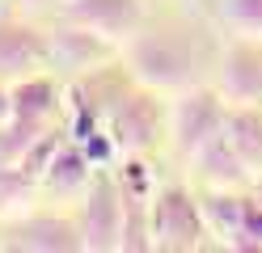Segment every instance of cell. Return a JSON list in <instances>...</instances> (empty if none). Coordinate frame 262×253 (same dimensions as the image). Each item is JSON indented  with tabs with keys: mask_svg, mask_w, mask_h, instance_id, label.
I'll return each mask as SVG.
<instances>
[{
	"mask_svg": "<svg viewBox=\"0 0 262 253\" xmlns=\"http://www.w3.org/2000/svg\"><path fill=\"white\" fill-rule=\"evenodd\" d=\"M26 5H47V0H26Z\"/></svg>",
	"mask_w": 262,
	"mask_h": 253,
	"instance_id": "cell-19",
	"label": "cell"
},
{
	"mask_svg": "<svg viewBox=\"0 0 262 253\" xmlns=\"http://www.w3.org/2000/svg\"><path fill=\"white\" fill-rule=\"evenodd\" d=\"M194 165L203 169V177L211 181V186H241L245 177H250V169H245V160L237 156V148H233V140L220 131V135H211V140L194 152Z\"/></svg>",
	"mask_w": 262,
	"mask_h": 253,
	"instance_id": "cell-14",
	"label": "cell"
},
{
	"mask_svg": "<svg viewBox=\"0 0 262 253\" xmlns=\"http://www.w3.org/2000/svg\"><path fill=\"white\" fill-rule=\"evenodd\" d=\"M34 186H42L38 173H30L21 160L17 165H0V211H13Z\"/></svg>",
	"mask_w": 262,
	"mask_h": 253,
	"instance_id": "cell-15",
	"label": "cell"
},
{
	"mask_svg": "<svg viewBox=\"0 0 262 253\" xmlns=\"http://www.w3.org/2000/svg\"><path fill=\"white\" fill-rule=\"evenodd\" d=\"M224 135L233 140L245 169L258 177L262 173V106H228L224 110Z\"/></svg>",
	"mask_w": 262,
	"mask_h": 253,
	"instance_id": "cell-13",
	"label": "cell"
},
{
	"mask_svg": "<svg viewBox=\"0 0 262 253\" xmlns=\"http://www.w3.org/2000/svg\"><path fill=\"white\" fill-rule=\"evenodd\" d=\"M0 249H5V241H0Z\"/></svg>",
	"mask_w": 262,
	"mask_h": 253,
	"instance_id": "cell-20",
	"label": "cell"
},
{
	"mask_svg": "<svg viewBox=\"0 0 262 253\" xmlns=\"http://www.w3.org/2000/svg\"><path fill=\"white\" fill-rule=\"evenodd\" d=\"M47 63H51V38L26 21L0 17V76L21 80L30 72H42Z\"/></svg>",
	"mask_w": 262,
	"mask_h": 253,
	"instance_id": "cell-9",
	"label": "cell"
},
{
	"mask_svg": "<svg viewBox=\"0 0 262 253\" xmlns=\"http://www.w3.org/2000/svg\"><path fill=\"white\" fill-rule=\"evenodd\" d=\"M254 194H258V198H262V173H258V177H254Z\"/></svg>",
	"mask_w": 262,
	"mask_h": 253,
	"instance_id": "cell-18",
	"label": "cell"
},
{
	"mask_svg": "<svg viewBox=\"0 0 262 253\" xmlns=\"http://www.w3.org/2000/svg\"><path fill=\"white\" fill-rule=\"evenodd\" d=\"M220 93L228 106H262V42L250 34H237L220 51Z\"/></svg>",
	"mask_w": 262,
	"mask_h": 253,
	"instance_id": "cell-7",
	"label": "cell"
},
{
	"mask_svg": "<svg viewBox=\"0 0 262 253\" xmlns=\"http://www.w3.org/2000/svg\"><path fill=\"white\" fill-rule=\"evenodd\" d=\"M63 21L85 26L110 42H127L144 30V0H63Z\"/></svg>",
	"mask_w": 262,
	"mask_h": 253,
	"instance_id": "cell-8",
	"label": "cell"
},
{
	"mask_svg": "<svg viewBox=\"0 0 262 253\" xmlns=\"http://www.w3.org/2000/svg\"><path fill=\"white\" fill-rule=\"evenodd\" d=\"M127 59L148 89H186L203 67V51L182 30H140L127 38Z\"/></svg>",
	"mask_w": 262,
	"mask_h": 253,
	"instance_id": "cell-1",
	"label": "cell"
},
{
	"mask_svg": "<svg viewBox=\"0 0 262 253\" xmlns=\"http://www.w3.org/2000/svg\"><path fill=\"white\" fill-rule=\"evenodd\" d=\"M114 51L110 38H102V34H93L85 26H63L55 38H51V63L59 67H72V72H80V67H93L97 59H106Z\"/></svg>",
	"mask_w": 262,
	"mask_h": 253,
	"instance_id": "cell-12",
	"label": "cell"
},
{
	"mask_svg": "<svg viewBox=\"0 0 262 253\" xmlns=\"http://www.w3.org/2000/svg\"><path fill=\"white\" fill-rule=\"evenodd\" d=\"M13 118V89H5V84H0V127H5Z\"/></svg>",
	"mask_w": 262,
	"mask_h": 253,
	"instance_id": "cell-17",
	"label": "cell"
},
{
	"mask_svg": "<svg viewBox=\"0 0 262 253\" xmlns=\"http://www.w3.org/2000/svg\"><path fill=\"white\" fill-rule=\"evenodd\" d=\"M224 110L228 101L220 89H203V84H186L178 101L169 106V140L178 144L182 156H194L211 135L224 131Z\"/></svg>",
	"mask_w": 262,
	"mask_h": 253,
	"instance_id": "cell-4",
	"label": "cell"
},
{
	"mask_svg": "<svg viewBox=\"0 0 262 253\" xmlns=\"http://www.w3.org/2000/svg\"><path fill=\"white\" fill-rule=\"evenodd\" d=\"M161 127L169 131V114L161 110L157 89H148V84L119 93L106 106V131H110L114 148H119V156H144V152H152L161 144Z\"/></svg>",
	"mask_w": 262,
	"mask_h": 253,
	"instance_id": "cell-2",
	"label": "cell"
},
{
	"mask_svg": "<svg viewBox=\"0 0 262 253\" xmlns=\"http://www.w3.org/2000/svg\"><path fill=\"white\" fill-rule=\"evenodd\" d=\"M17 241H9L13 249H30V253H76L85 249L80 224L68 215H30L17 224Z\"/></svg>",
	"mask_w": 262,
	"mask_h": 253,
	"instance_id": "cell-10",
	"label": "cell"
},
{
	"mask_svg": "<svg viewBox=\"0 0 262 253\" xmlns=\"http://www.w3.org/2000/svg\"><path fill=\"white\" fill-rule=\"evenodd\" d=\"M93 173H97V165L89 160L85 144L72 140V131H68V140L51 152V160H47V169H42V186H51V190H59V194H76V190H85V186L93 181Z\"/></svg>",
	"mask_w": 262,
	"mask_h": 253,
	"instance_id": "cell-11",
	"label": "cell"
},
{
	"mask_svg": "<svg viewBox=\"0 0 262 253\" xmlns=\"http://www.w3.org/2000/svg\"><path fill=\"white\" fill-rule=\"evenodd\" d=\"M80 236L85 249H119V224H123V198H119V177L97 169L93 181L85 186V202H80Z\"/></svg>",
	"mask_w": 262,
	"mask_h": 253,
	"instance_id": "cell-6",
	"label": "cell"
},
{
	"mask_svg": "<svg viewBox=\"0 0 262 253\" xmlns=\"http://www.w3.org/2000/svg\"><path fill=\"white\" fill-rule=\"evenodd\" d=\"M59 97H63V89L55 84V76H47V72H30V76H21L13 84V118H9V127L26 148L34 144L47 127H55Z\"/></svg>",
	"mask_w": 262,
	"mask_h": 253,
	"instance_id": "cell-5",
	"label": "cell"
},
{
	"mask_svg": "<svg viewBox=\"0 0 262 253\" xmlns=\"http://www.w3.org/2000/svg\"><path fill=\"white\" fill-rule=\"evenodd\" d=\"M220 17L237 34H262V0H220Z\"/></svg>",
	"mask_w": 262,
	"mask_h": 253,
	"instance_id": "cell-16",
	"label": "cell"
},
{
	"mask_svg": "<svg viewBox=\"0 0 262 253\" xmlns=\"http://www.w3.org/2000/svg\"><path fill=\"white\" fill-rule=\"evenodd\" d=\"M207 232L211 228H207L203 202L186 186H161L152 194V249L190 253V249H203Z\"/></svg>",
	"mask_w": 262,
	"mask_h": 253,
	"instance_id": "cell-3",
	"label": "cell"
}]
</instances>
